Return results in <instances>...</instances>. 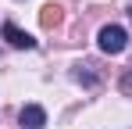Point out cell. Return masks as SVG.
I'll list each match as a JSON object with an SVG mask.
<instances>
[{"label": "cell", "mask_w": 132, "mask_h": 129, "mask_svg": "<svg viewBox=\"0 0 132 129\" xmlns=\"http://www.w3.org/2000/svg\"><path fill=\"white\" fill-rule=\"evenodd\" d=\"M0 36L11 43V47H18V50H32V47H36V40H32L29 32H22L14 22H4V25H0Z\"/></svg>", "instance_id": "obj_2"}, {"label": "cell", "mask_w": 132, "mask_h": 129, "mask_svg": "<svg viewBox=\"0 0 132 129\" xmlns=\"http://www.w3.org/2000/svg\"><path fill=\"white\" fill-rule=\"evenodd\" d=\"M125 90H132V75H129V79H125Z\"/></svg>", "instance_id": "obj_5"}, {"label": "cell", "mask_w": 132, "mask_h": 129, "mask_svg": "<svg viewBox=\"0 0 132 129\" xmlns=\"http://www.w3.org/2000/svg\"><path fill=\"white\" fill-rule=\"evenodd\" d=\"M129 15H132V7H129Z\"/></svg>", "instance_id": "obj_6"}, {"label": "cell", "mask_w": 132, "mask_h": 129, "mask_svg": "<svg viewBox=\"0 0 132 129\" xmlns=\"http://www.w3.org/2000/svg\"><path fill=\"white\" fill-rule=\"evenodd\" d=\"M57 18H61V11H57L54 4H50V7H43V25H46V29H50V25H57Z\"/></svg>", "instance_id": "obj_4"}, {"label": "cell", "mask_w": 132, "mask_h": 129, "mask_svg": "<svg viewBox=\"0 0 132 129\" xmlns=\"http://www.w3.org/2000/svg\"><path fill=\"white\" fill-rule=\"evenodd\" d=\"M18 122H22L25 129H43V126H46V111H43L39 104H25L22 115H18Z\"/></svg>", "instance_id": "obj_3"}, {"label": "cell", "mask_w": 132, "mask_h": 129, "mask_svg": "<svg viewBox=\"0 0 132 129\" xmlns=\"http://www.w3.org/2000/svg\"><path fill=\"white\" fill-rule=\"evenodd\" d=\"M96 47H100L104 54L114 58V54H121V50L129 47V32H125L121 25H104V29H100V36H96Z\"/></svg>", "instance_id": "obj_1"}]
</instances>
